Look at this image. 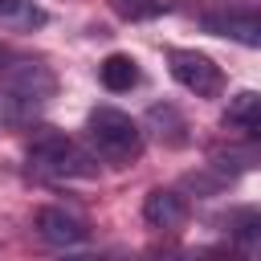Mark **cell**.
I'll use <instances>...</instances> for the list:
<instances>
[{
    "label": "cell",
    "mask_w": 261,
    "mask_h": 261,
    "mask_svg": "<svg viewBox=\"0 0 261 261\" xmlns=\"http://www.w3.org/2000/svg\"><path fill=\"white\" fill-rule=\"evenodd\" d=\"M49 24V12L37 0H0V29L4 33H37Z\"/></svg>",
    "instance_id": "30bf717a"
},
{
    "label": "cell",
    "mask_w": 261,
    "mask_h": 261,
    "mask_svg": "<svg viewBox=\"0 0 261 261\" xmlns=\"http://www.w3.org/2000/svg\"><path fill=\"white\" fill-rule=\"evenodd\" d=\"M24 159H29V171H33L37 179H53V184L98 175V159H94L90 151H82L73 139L57 135V130H41V135L29 143V155H24Z\"/></svg>",
    "instance_id": "7a4b0ae2"
},
{
    "label": "cell",
    "mask_w": 261,
    "mask_h": 261,
    "mask_svg": "<svg viewBox=\"0 0 261 261\" xmlns=\"http://www.w3.org/2000/svg\"><path fill=\"white\" fill-rule=\"evenodd\" d=\"M86 139L94 143V155L114 163V167H126L143 155V126L114 110V106H94L90 118H86Z\"/></svg>",
    "instance_id": "3957f363"
},
{
    "label": "cell",
    "mask_w": 261,
    "mask_h": 261,
    "mask_svg": "<svg viewBox=\"0 0 261 261\" xmlns=\"http://www.w3.org/2000/svg\"><path fill=\"white\" fill-rule=\"evenodd\" d=\"M98 77L110 94H122V90H135L139 86V61L130 53H110L102 65H98Z\"/></svg>",
    "instance_id": "8fae6325"
},
{
    "label": "cell",
    "mask_w": 261,
    "mask_h": 261,
    "mask_svg": "<svg viewBox=\"0 0 261 261\" xmlns=\"http://www.w3.org/2000/svg\"><path fill=\"white\" fill-rule=\"evenodd\" d=\"M57 94V77L41 61H16L0 73V126H29L45 114Z\"/></svg>",
    "instance_id": "6da1fadb"
},
{
    "label": "cell",
    "mask_w": 261,
    "mask_h": 261,
    "mask_svg": "<svg viewBox=\"0 0 261 261\" xmlns=\"http://www.w3.org/2000/svg\"><path fill=\"white\" fill-rule=\"evenodd\" d=\"M143 126H147L159 143H167V147H184V143H188V118H184L171 102H155V106L147 110Z\"/></svg>",
    "instance_id": "9c48e42d"
},
{
    "label": "cell",
    "mask_w": 261,
    "mask_h": 261,
    "mask_svg": "<svg viewBox=\"0 0 261 261\" xmlns=\"http://www.w3.org/2000/svg\"><path fill=\"white\" fill-rule=\"evenodd\" d=\"M33 228H37V237H41L45 245H53V249H73V245H86V241H90L86 220L73 216V212H65V208H41L37 220H33Z\"/></svg>",
    "instance_id": "8992f818"
},
{
    "label": "cell",
    "mask_w": 261,
    "mask_h": 261,
    "mask_svg": "<svg viewBox=\"0 0 261 261\" xmlns=\"http://www.w3.org/2000/svg\"><path fill=\"white\" fill-rule=\"evenodd\" d=\"M143 220L155 232H175L188 220V196L175 188H151L143 200Z\"/></svg>",
    "instance_id": "52a82bcc"
},
{
    "label": "cell",
    "mask_w": 261,
    "mask_h": 261,
    "mask_svg": "<svg viewBox=\"0 0 261 261\" xmlns=\"http://www.w3.org/2000/svg\"><path fill=\"white\" fill-rule=\"evenodd\" d=\"M200 29L212 37H224L245 49H261V8L253 4H216L200 12Z\"/></svg>",
    "instance_id": "277c9868"
},
{
    "label": "cell",
    "mask_w": 261,
    "mask_h": 261,
    "mask_svg": "<svg viewBox=\"0 0 261 261\" xmlns=\"http://www.w3.org/2000/svg\"><path fill=\"white\" fill-rule=\"evenodd\" d=\"M167 69H171V77H175L188 94H196V98H216V94L224 90V73H220V65H216L208 53L167 49Z\"/></svg>",
    "instance_id": "5b68a950"
},
{
    "label": "cell",
    "mask_w": 261,
    "mask_h": 261,
    "mask_svg": "<svg viewBox=\"0 0 261 261\" xmlns=\"http://www.w3.org/2000/svg\"><path fill=\"white\" fill-rule=\"evenodd\" d=\"M228 130L245 135V139H261V94L257 90H241L228 98L224 106V118H220Z\"/></svg>",
    "instance_id": "ba28073f"
},
{
    "label": "cell",
    "mask_w": 261,
    "mask_h": 261,
    "mask_svg": "<svg viewBox=\"0 0 261 261\" xmlns=\"http://www.w3.org/2000/svg\"><path fill=\"white\" fill-rule=\"evenodd\" d=\"M224 224H228V232H232V245H237L241 253H261V212H253V208H241V212H232Z\"/></svg>",
    "instance_id": "7c38bea8"
}]
</instances>
